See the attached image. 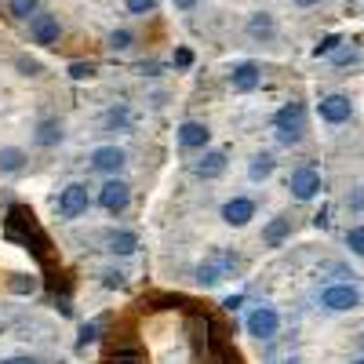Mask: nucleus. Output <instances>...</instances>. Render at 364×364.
Instances as JSON below:
<instances>
[{"instance_id": "423d86ee", "label": "nucleus", "mask_w": 364, "mask_h": 364, "mask_svg": "<svg viewBox=\"0 0 364 364\" xmlns=\"http://www.w3.org/2000/svg\"><path fill=\"white\" fill-rule=\"evenodd\" d=\"M87 186H80V182H73V186H66L63 193H58V215L63 219H77L87 211Z\"/></svg>"}, {"instance_id": "cd10ccee", "label": "nucleus", "mask_w": 364, "mask_h": 364, "mask_svg": "<svg viewBox=\"0 0 364 364\" xmlns=\"http://www.w3.org/2000/svg\"><path fill=\"white\" fill-rule=\"evenodd\" d=\"M157 0H128V11L132 15H146V11H154Z\"/></svg>"}, {"instance_id": "39448f33", "label": "nucleus", "mask_w": 364, "mask_h": 364, "mask_svg": "<svg viewBox=\"0 0 364 364\" xmlns=\"http://www.w3.org/2000/svg\"><path fill=\"white\" fill-rule=\"evenodd\" d=\"M288 190L295 200H314L321 193V175L314 168H295L291 178H288Z\"/></svg>"}, {"instance_id": "dca6fc26", "label": "nucleus", "mask_w": 364, "mask_h": 364, "mask_svg": "<svg viewBox=\"0 0 364 364\" xmlns=\"http://www.w3.org/2000/svg\"><path fill=\"white\" fill-rule=\"evenodd\" d=\"M273 33H277V26H273V15L255 11V15L248 18V37H252V41H269Z\"/></svg>"}, {"instance_id": "0eeeda50", "label": "nucleus", "mask_w": 364, "mask_h": 364, "mask_svg": "<svg viewBox=\"0 0 364 364\" xmlns=\"http://www.w3.org/2000/svg\"><path fill=\"white\" fill-rule=\"evenodd\" d=\"M277 328H281V317L273 306H259L248 314V336H255V339H273Z\"/></svg>"}, {"instance_id": "6ab92c4d", "label": "nucleus", "mask_w": 364, "mask_h": 364, "mask_svg": "<svg viewBox=\"0 0 364 364\" xmlns=\"http://www.w3.org/2000/svg\"><path fill=\"white\" fill-rule=\"evenodd\" d=\"M139 248V237L128 233V230H120V233H109V252L113 255H132Z\"/></svg>"}, {"instance_id": "473e14b6", "label": "nucleus", "mask_w": 364, "mask_h": 364, "mask_svg": "<svg viewBox=\"0 0 364 364\" xmlns=\"http://www.w3.org/2000/svg\"><path fill=\"white\" fill-rule=\"evenodd\" d=\"M353 58H357V51H339V55H336V63L346 66V63H353Z\"/></svg>"}, {"instance_id": "c85d7f7f", "label": "nucleus", "mask_w": 364, "mask_h": 364, "mask_svg": "<svg viewBox=\"0 0 364 364\" xmlns=\"http://www.w3.org/2000/svg\"><path fill=\"white\" fill-rule=\"evenodd\" d=\"M95 339H99V324H84V328H80V346L95 343Z\"/></svg>"}, {"instance_id": "9d476101", "label": "nucleus", "mask_w": 364, "mask_h": 364, "mask_svg": "<svg viewBox=\"0 0 364 364\" xmlns=\"http://www.w3.org/2000/svg\"><path fill=\"white\" fill-rule=\"evenodd\" d=\"M128 200H132V190H128V182H120V178H109L102 186V193H99V204L106 211H113V215H117V211H124Z\"/></svg>"}, {"instance_id": "20e7f679", "label": "nucleus", "mask_w": 364, "mask_h": 364, "mask_svg": "<svg viewBox=\"0 0 364 364\" xmlns=\"http://www.w3.org/2000/svg\"><path fill=\"white\" fill-rule=\"evenodd\" d=\"M321 306L324 310H336V314H346V310H357L360 306V291L353 284H331L321 291Z\"/></svg>"}, {"instance_id": "bb28decb", "label": "nucleus", "mask_w": 364, "mask_h": 364, "mask_svg": "<svg viewBox=\"0 0 364 364\" xmlns=\"http://www.w3.org/2000/svg\"><path fill=\"white\" fill-rule=\"evenodd\" d=\"M70 77H73V80H87V77H95V63H73V66H70Z\"/></svg>"}, {"instance_id": "9b49d317", "label": "nucleus", "mask_w": 364, "mask_h": 364, "mask_svg": "<svg viewBox=\"0 0 364 364\" xmlns=\"http://www.w3.org/2000/svg\"><path fill=\"white\" fill-rule=\"evenodd\" d=\"M223 219H226L230 226H248V223L255 219V204H252L248 197H233V200L223 204Z\"/></svg>"}, {"instance_id": "2f4dec72", "label": "nucleus", "mask_w": 364, "mask_h": 364, "mask_svg": "<svg viewBox=\"0 0 364 364\" xmlns=\"http://www.w3.org/2000/svg\"><path fill=\"white\" fill-rule=\"evenodd\" d=\"M102 277H106V284H109V288H120V284H124V273H113V269H106Z\"/></svg>"}, {"instance_id": "72a5a7b5", "label": "nucleus", "mask_w": 364, "mask_h": 364, "mask_svg": "<svg viewBox=\"0 0 364 364\" xmlns=\"http://www.w3.org/2000/svg\"><path fill=\"white\" fill-rule=\"evenodd\" d=\"M240 302H245V299H240V295H230V299L223 302V306H226V310H237V306H240Z\"/></svg>"}, {"instance_id": "f8f14e48", "label": "nucleus", "mask_w": 364, "mask_h": 364, "mask_svg": "<svg viewBox=\"0 0 364 364\" xmlns=\"http://www.w3.org/2000/svg\"><path fill=\"white\" fill-rule=\"evenodd\" d=\"M91 164H95V171H102V175H117L120 168H124V149L99 146L95 154H91Z\"/></svg>"}, {"instance_id": "a211bd4d", "label": "nucleus", "mask_w": 364, "mask_h": 364, "mask_svg": "<svg viewBox=\"0 0 364 364\" xmlns=\"http://www.w3.org/2000/svg\"><path fill=\"white\" fill-rule=\"evenodd\" d=\"M63 142V124H58V120H41L37 124V146H58Z\"/></svg>"}, {"instance_id": "1a4fd4ad", "label": "nucleus", "mask_w": 364, "mask_h": 364, "mask_svg": "<svg viewBox=\"0 0 364 364\" xmlns=\"http://www.w3.org/2000/svg\"><path fill=\"white\" fill-rule=\"evenodd\" d=\"M58 33H63V26H58L55 15H33V18H29V37H33V44L51 48L58 41Z\"/></svg>"}, {"instance_id": "b1692460", "label": "nucleus", "mask_w": 364, "mask_h": 364, "mask_svg": "<svg viewBox=\"0 0 364 364\" xmlns=\"http://www.w3.org/2000/svg\"><path fill=\"white\" fill-rule=\"evenodd\" d=\"M11 15L15 18H33L37 15V0H11Z\"/></svg>"}, {"instance_id": "412c9836", "label": "nucleus", "mask_w": 364, "mask_h": 364, "mask_svg": "<svg viewBox=\"0 0 364 364\" xmlns=\"http://www.w3.org/2000/svg\"><path fill=\"white\" fill-rule=\"evenodd\" d=\"M248 175L259 182V178H269L273 175V157L269 154H259V157H252V164H248Z\"/></svg>"}, {"instance_id": "f257e3e1", "label": "nucleus", "mask_w": 364, "mask_h": 364, "mask_svg": "<svg viewBox=\"0 0 364 364\" xmlns=\"http://www.w3.org/2000/svg\"><path fill=\"white\" fill-rule=\"evenodd\" d=\"M8 237L11 240H18V245H26V248H33L41 259L48 255V237H44V230L37 226V215L29 208H11L8 211Z\"/></svg>"}, {"instance_id": "4be33fe9", "label": "nucleus", "mask_w": 364, "mask_h": 364, "mask_svg": "<svg viewBox=\"0 0 364 364\" xmlns=\"http://www.w3.org/2000/svg\"><path fill=\"white\" fill-rule=\"evenodd\" d=\"M8 288H11L15 295H33V291H37V277H26V273H15V277L8 281Z\"/></svg>"}, {"instance_id": "2eb2a0df", "label": "nucleus", "mask_w": 364, "mask_h": 364, "mask_svg": "<svg viewBox=\"0 0 364 364\" xmlns=\"http://www.w3.org/2000/svg\"><path fill=\"white\" fill-rule=\"evenodd\" d=\"M226 171V154L223 149H208V154L197 161V175L200 178H219Z\"/></svg>"}, {"instance_id": "aec40b11", "label": "nucleus", "mask_w": 364, "mask_h": 364, "mask_svg": "<svg viewBox=\"0 0 364 364\" xmlns=\"http://www.w3.org/2000/svg\"><path fill=\"white\" fill-rule=\"evenodd\" d=\"M22 164H26V154L22 149H15V146H8V149H0V171H22Z\"/></svg>"}, {"instance_id": "4468645a", "label": "nucleus", "mask_w": 364, "mask_h": 364, "mask_svg": "<svg viewBox=\"0 0 364 364\" xmlns=\"http://www.w3.org/2000/svg\"><path fill=\"white\" fill-rule=\"evenodd\" d=\"M230 84H233V91H252V87H259V66H255V63H240V66H233Z\"/></svg>"}, {"instance_id": "f03ea898", "label": "nucleus", "mask_w": 364, "mask_h": 364, "mask_svg": "<svg viewBox=\"0 0 364 364\" xmlns=\"http://www.w3.org/2000/svg\"><path fill=\"white\" fill-rule=\"evenodd\" d=\"M273 128H277V139L284 146H295L302 139V132H306V106H302V102L281 106L277 113H273Z\"/></svg>"}, {"instance_id": "a878e982", "label": "nucleus", "mask_w": 364, "mask_h": 364, "mask_svg": "<svg viewBox=\"0 0 364 364\" xmlns=\"http://www.w3.org/2000/svg\"><path fill=\"white\" fill-rule=\"evenodd\" d=\"M339 44H343V37H339V33H328V37L314 48V55H317V58H321V55H331V51H339Z\"/></svg>"}, {"instance_id": "c9c22d12", "label": "nucleus", "mask_w": 364, "mask_h": 364, "mask_svg": "<svg viewBox=\"0 0 364 364\" xmlns=\"http://www.w3.org/2000/svg\"><path fill=\"white\" fill-rule=\"evenodd\" d=\"M4 364H37L33 357H11V360H4Z\"/></svg>"}, {"instance_id": "7c9ffc66", "label": "nucleus", "mask_w": 364, "mask_h": 364, "mask_svg": "<svg viewBox=\"0 0 364 364\" xmlns=\"http://www.w3.org/2000/svg\"><path fill=\"white\" fill-rule=\"evenodd\" d=\"M18 70H26L29 77H33V73H41V63H37V58H26V55H22V58H18Z\"/></svg>"}, {"instance_id": "6e6552de", "label": "nucleus", "mask_w": 364, "mask_h": 364, "mask_svg": "<svg viewBox=\"0 0 364 364\" xmlns=\"http://www.w3.org/2000/svg\"><path fill=\"white\" fill-rule=\"evenodd\" d=\"M353 117V102L350 95H324L321 99V120H328V124H346V120Z\"/></svg>"}, {"instance_id": "7ed1b4c3", "label": "nucleus", "mask_w": 364, "mask_h": 364, "mask_svg": "<svg viewBox=\"0 0 364 364\" xmlns=\"http://www.w3.org/2000/svg\"><path fill=\"white\" fill-rule=\"evenodd\" d=\"M237 266H240V259H237L233 252H211V255L197 266V281H200L204 288H215L219 281L230 277Z\"/></svg>"}, {"instance_id": "f3484780", "label": "nucleus", "mask_w": 364, "mask_h": 364, "mask_svg": "<svg viewBox=\"0 0 364 364\" xmlns=\"http://www.w3.org/2000/svg\"><path fill=\"white\" fill-rule=\"evenodd\" d=\"M288 237H291V219H273V223L262 230V245H269V248H281Z\"/></svg>"}, {"instance_id": "4c0bfd02", "label": "nucleus", "mask_w": 364, "mask_h": 364, "mask_svg": "<svg viewBox=\"0 0 364 364\" xmlns=\"http://www.w3.org/2000/svg\"><path fill=\"white\" fill-rule=\"evenodd\" d=\"M353 364H364V357H360V360H353Z\"/></svg>"}, {"instance_id": "5701e85b", "label": "nucleus", "mask_w": 364, "mask_h": 364, "mask_svg": "<svg viewBox=\"0 0 364 364\" xmlns=\"http://www.w3.org/2000/svg\"><path fill=\"white\" fill-rule=\"evenodd\" d=\"M346 248H350L353 255H360V259H364V226L346 230Z\"/></svg>"}, {"instance_id": "ddd939ff", "label": "nucleus", "mask_w": 364, "mask_h": 364, "mask_svg": "<svg viewBox=\"0 0 364 364\" xmlns=\"http://www.w3.org/2000/svg\"><path fill=\"white\" fill-rule=\"evenodd\" d=\"M178 142L186 146V149H204L211 142V128L200 124V120H186V124L178 128Z\"/></svg>"}, {"instance_id": "c756f323", "label": "nucleus", "mask_w": 364, "mask_h": 364, "mask_svg": "<svg viewBox=\"0 0 364 364\" xmlns=\"http://www.w3.org/2000/svg\"><path fill=\"white\" fill-rule=\"evenodd\" d=\"M175 66H182V70L193 66V51H190V48H178V51H175Z\"/></svg>"}, {"instance_id": "393cba45", "label": "nucleus", "mask_w": 364, "mask_h": 364, "mask_svg": "<svg viewBox=\"0 0 364 364\" xmlns=\"http://www.w3.org/2000/svg\"><path fill=\"white\" fill-rule=\"evenodd\" d=\"M132 41H135V37L128 33V29H113V33H109V48H113V51H128Z\"/></svg>"}, {"instance_id": "e433bc0d", "label": "nucleus", "mask_w": 364, "mask_h": 364, "mask_svg": "<svg viewBox=\"0 0 364 364\" xmlns=\"http://www.w3.org/2000/svg\"><path fill=\"white\" fill-rule=\"evenodd\" d=\"M291 4H299V8H314V4H321V0H291Z\"/></svg>"}, {"instance_id": "f704fd0d", "label": "nucleus", "mask_w": 364, "mask_h": 364, "mask_svg": "<svg viewBox=\"0 0 364 364\" xmlns=\"http://www.w3.org/2000/svg\"><path fill=\"white\" fill-rule=\"evenodd\" d=\"M175 8H182V11H190V8H197V0H171Z\"/></svg>"}]
</instances>
